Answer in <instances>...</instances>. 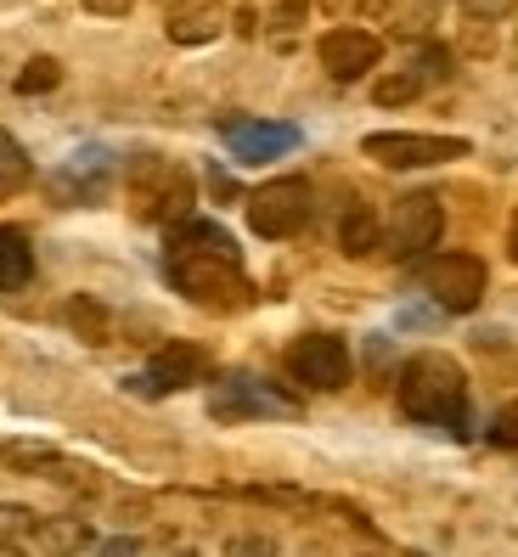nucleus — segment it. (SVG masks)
<instances>
[{
	"instance_id": "nucleus-20",
	"label": "nucleus",
	"mask_w": 518,
	"mask_h": 557,
	"mask_svg": "<svg viewBox=\"0 0 518 557\" xmlns=\"http://www.w3.org/2000/svg\"><path fill=\"white\" fill-rule=\"evenodd\" d=\"M62 456L51 445H35V440H0V468H12V473H46L57 468Z\"/></svg>"
},
{
	"instance_id": "nucleus-25",
	"label": "nucleus",
	"mask_w": 518,
	"mask_h": 557,
	"mask_svg": "<svg viewBox=\"0 0 518 557\" xmlns=\"http://www.w3.org/2000/svg\"><path fill=\"white\" fill-rule=\"evenodd\" d=\"M491 445H518V406L496 411V422H491Z\"/></svg>"
},
{
	"instance_id": "nucleus-12",
	"label": "nucleus",
	"mask_w": 518,
	"mask_h": 557,
	"mask_svg": "<svg viewBox=\"0 0 518 557\" xmlns=\"http://www.w3.org/2000/svg\"><path fill=\"white\" fill-rule=\"evenodd\" d=\"M203 372H209V355L198 344H164L147 360V372L130 377V388L136 395H181V388L203 383Z\"/></svg>"
},
{
	"instance_id": "nucleus-1",
	"label": "nucleus",
	"mask_w": 518,
	"mask_h": 557,
	"mask_svg": "<svg viewBox=\"0 0 518 557\" xmlns=\"http://www.w3.org/2000/svg\"><path fill=\"white\" fill-rule=\"evenodd\" d=\"M164 276L186 293L192 305H203L214 315L243 310L254 299V282L243 271V248L214 220H181L175 225L170 248H164Z\"/></svg>"
},
{
	"instance_id": "nucleus-19",
	"label": "nucleus",
	"mask_w": 518,
	"mask_h": 557,
	"mask_svg": "<svg viewBox=\"0 0 518 557\" xmlns=\"http://www.w3.org/2000/svg\"><path fill=\"white\" fill-rule=\"evenodd\" d=\"M28 181H35V163H28L23 141L12 136V129H0V198H17Z\"/></svg>"
},
{
	"instance_id": "nucleus-11",
	"label": "nucleus",
	"mask_w": 518,
	"mask_h": 557,
	"mask_svg": "<svg viewBox=\"0 0 518 557\" xmlns=\"http://www.w3.org/2000/svg\"><path fill=\"white\" fill-rule=\"evenodd\" d=\"M220 141L232 147L237 163H271L282 152L299 147V124H276V119H220Z\"/></svg>"
},
{
	"instance_id": "nucleus-18",
	"label": "nucleus",
	"mask_w": 518,
	"mask_h": 557,
	"mask_svg": "<svg viewBox=\"0 0 518 557\" xmlns=\"http://www.w3.org/2000/svg\"><path fill=\"white\" fill-rule=\"evenodd\" d=\"M35 282V248L17 225H0V293H17Z\"/></svg>"
},
{
	"instance_id": "nucleus-29",
	"label": "nucleus",
	"mask_w": 518,
	"mask_h": 557,
	"mask_svg": "<svg viewBox=\"0 0 518 557\" xmlns=\"http://www.w3.org/2000/svg\"><path fill=\"white\" fill-rule=\"evenodd\" d=\"M462 7H468L473 17H502V12L513 7V0H462Z\"/></svg>"
},
{
	"instance_id": "nucleus-13",
	"label": "nucleus",
	"mask_w": 518,
	"mask_h": 557,
	"mask_svg": "<svg viewBox=\"0 0 518 557\" xmlns=\"http://www.w3.org/2000/svg\"><path fill=\"white\" fill-rule=\"evenodd\" d=\"M445 79H451V51L429 46V51H417V57L406 62V69L378 74L372 102H378V108H406V102H417L423 90H434V85H445Z\"/></svg>"
},
{
	"instance_id": "nucleus-10",
	"label": "nucleus",
	"mask_w": 518,
	"mask_h": 557,
	"mask_svg": "<svg viewBox=\"0 0 518 557\" xmlns=\"http://www.w3.org/2000/svg\"><path fill=\"white\" fill-rule=\"evenodd\" d=\"M209 411L225 417V422H243V417H299V400L276 395L271 383H259V377H248V372H232V377L214 383Z\"/></svg>"
},
{
	"instance_id": "nucleus-31",
	"label": "nucleus",
	"mask_w": 518,
	"mask_h": 557,
	"mask_svg": "<svg viewBox=\"0 0 518 557\" xmlns=\"http://www.w3.org/2000/svg\"><path fill=\"white\" fill-rule=\"evenodd\" d=\"M164 557H192V552H164Z\"/></svg>"
},
{
	"instance_id": "nucleus-4",
	"label": "nucleus",
	"mask_w": 518,
	"mask_h": 557,
	"mask_svg": "<svg viewBox=\"0 0 518 557\" xmlns=\"http://www.w3.org/2000/svg\"><path fill=\"white\" fill-rule=\"evenodd\" d=\"M243 209H248L254 237L287 243V237H299L305 225H310L316 191H310V181H299V175H276V181H266V186H254L248 198H243Z\"/></svg>"
},
{
	"instance_id": "nucleus-30",
	"label": "nucleus",
	"mask_w": 518,
	"mask_h": 557,
	"mask_svg": "<svg viewBox=\"0 0 518 557\" xmlns=\"http://www.w3.org/2000/svg\"><path fill=\"white\" fill-rule=\"evenodd\" d=\"M507 253H513V265H518V214H513V225H507Z\"/></svg>"
},
{
	"instance_id": "nucleus-2",
	"label": "nucleus",
	"mask_w": 518,
	"mask_h": 557,
	"mask_svg": "<svg viewBox=\"0 0 518 557\" xmlns=\"http://www.w3.org/2000/svg\"><path fill=\"white\" fill-rule=\"evenodd\" d=\"M400 411L423 429H445V434H468V372L451 355L423 349L400 367Z\"/></svg>"
},
{
	"instance_id": "nucleus-6",
	"label": "nucleus",
	"mask_w": 518,
	"mask_h": 557,
	"mask_svg": "<svg viewBox=\"0 0 518 557\" xmlns=\"http://www.w3.org/2000/svg\"><path fill=\"white\" fill-rule=\"evenodd\" d=\"M361 152L383 170H434V163L468 158L473 147L462 136H423V129H372L361 141Z\"/></svg>"
},
{
	"instance_id": "nucleus-15",
	"label": "nucleus",
	"mask_w": 518,
	"mask_h": 557,
	"mask_svg": "<svg viewBox=\"0 0 518 557\" xmlns=\"http://www.w3.org/2000/svg\"><path fill=\"white\" fill-rule=\"evenodd\" d=\"M90 546V523L85 518H40L35 535L23 541L28 557H79Z\"/></svg>"
},
{
	"instance_id": "nucleus-9",
	"label": "nucleus",
	"mask_w": 518,
	"mask_h": 557,
	"mask_svg": "<svg viewBox=\"0 0 518 557\" xmlns=\"http://www.w3.org/2000/svg\"><path fill=\"white\" fill-rule=\"evenodd\" d=\"M316 57H321V69H328L338 85H355V79H367L383 62V40L372 35V28H361V23H338V28H328V35L316 40Z\"/></svg>"
},
{
	"instance_id": "nucleus-32",
	"label": "nucleus",
	"mask_w": 518,
	"mask_h": 557,
	"mask_svg": "<svg viewBox=\"0 0 518 557\" xmlns=\"http://www.w3.org/2000/svg\"><path fill=\"white\" fill-rule=\"evenodd\" d=\"M411 557H423V552H411Z\"/></svg>"
},
{
	"instance_id": "nucleus-17",
	"label": "nucleus",
	"mask_w": 518,
	"mask_h": 557,
	"mask_svg": "<svg viewBox=\"0 0 518 557\" xmlns=\"http://www.w3.org/2000/svg\"><path fill=\"white\" fill-rule=\"evenodd\" d=\"M378 243H383L378 209H372V203H349L344 220H338V248H344L349 259H367V253H378Z\"/></svg>"
},
{
	"instance_id": "nucleus-21",
	"label": "nucleus",
	"mask_w": 518,
	"mask_h": 557,
	"mask_svg": "<svg viewBox=\"0 0 518 557\" xmlns=\"http://www.w3.org/2000/svg\"><path fill=\"white\" fill-rule=\"evenodd\" d=\"M35 512L28 507H17V502H0V552H12V546H23L28 535H35Z\"/></svg>"
},
{
	"instance_id": "nucleus-7",
	"label": "nucleus",
	"mask_w": 518,
	"mask_h": 557,
	"mask_svg": "<svg viewBox=\"0 0 518 557\" xmlns=\"http://www.w3.org/2000/svg\"><path fill=\"white\" fill-rule=\"evenodd\" d=\"M287 372H294V383L316 388V395H338L355 377V355L338 333H305L287 349Z\"/></svg>"
},
{
	"instance_id": "nucleus-24",
	"label": "nucleus",
	"mask_w": 518,
	"mask_h": 557,
	"mask_svg": "<svg viewBox=\"0 0 518 557\" xmlns=\"http://www.w3.org/2000/svg\"><path fill=\"white\" fill-rule=\"evenodd\" d=\"M225 557H276V546L266 535H237V541H225Z\"/></svg>"
},
{
	"instance_id": "nucleus-28",
	"label": "nucleus",
	"mask_w": 518,
	"mask_h": 557,
	"mask_svg": "<svg viewBox=\"0 0 518 557\" xmlns=\"http://www.w3.org/2000/svg\"><path fill=\"white\" fill-rule=\"evenodd\" d=\"M90 557H141V546L130 541V535H113V541H102V546H96Z\"/></svg>"
},
{
	"instance_id": "nucleus-8",
	"label": "nucleus",
	"mask_w": 518,
	"mask_h": 557,
	"mask_svg": "<svg viewBox=\"0 0 518 557\" xmlns=\"http://www.w3.org/2000/svg\"><path fill=\"white\" fill-rule=\"evenodd\" d=\"M445 232V209L434 191H406V198L395 203V214H388V253L395 259H429V248L440 243Z\"/></svg>"
},
{
	"instance_id": "nucleus-14",
	"label": "nucleus",
	"mask_w": 518,
	"mask_h": 557,
	"mask_svg": "<svg viewBox=\"0 0 518 557\" xmlns=\"http://www.w3.org/2000/svg\"><path fill=\"white\" fill-rule=\"evenodd\" d=\"M51 191H57L62 203H96L108 191V152H74L51 175Z\"/></svg>"
},
{
	"instance_id": "nucleus-27",
	"label": "nucleus",
	"mask_w": 518,
	"mask_h": 557,
	"mask_svg": "<svg viewBox=\"0 0 518 557\" xmlns=\"http://www.w3.org/2000/svg\"><path fill=\"white\" fill-rule=\"evenodd\" d=\"M85 12H96V17H130L136 12V0H79Z\"/></svg>"
},
{
	"instance_id": "nucleus-3",
	"label": "nucleus",
	"mask_w": 518,
	"mask_h": 557,
	"mask_svg": "<svg viewBox=\"0 0 518 557\" xmlns=\"http://www.w3.org/2000/svg\"><path fill=\"white\" fill-rule=\"evenodd\" d=\"M192 203H198V186H192V175L175 158H136L130 163V209H136V220L181 225V220H192Z\"/></svg>"
},
{
	"instance_id": "nucleus-23",
	"label": "nucleus",
	"mask_w": 518,
	"mask_h": 557,
	"mask_svg": "<svg viewBox=\"0 0 518 557\" xmlns=\"http://www.w3.org/2000/svg\"><path fill=\"white\" fill-rule=\"evenodd\" d=\"M69 321L85 333V344H108V315H102V305L74 299V305H69Z\"/></svg>"
},
{
	"instance_id": "nucleus-16",
	"label": "nucleus",
	"mask_w": 518,
	"mask_h": 557,
	"mask_svg": "<svg viewBox=\"0 0 518 557\" xmlns=\"http://www.w3.org/2000/svg\"><path fill=\"white\" fill-rule=\"evenodd\" d=\"M220 28H225L220 0H198V7L170 12V40H175V46H209V40L220 35Z\"/></svg>"
},
{
	"instance_id": "nucleus-5",
	"label": "nucleus",
	"mask_w": 518,
	"mask_h": 557,
	"mask_svg": "<svg viewBox=\"0 0 518 557\" xmlns=\"http://www.w3.org/2000/svg\"><path fill=\"white\" fill-rule=\"evenodd\" d=\"M417 287L445 310V315H468L484 305V287H491V271H484L479 253H429L417 265Z\"/></svg>"
},
{
	"instance_id": "nucleus-26",
	"label": "nucleus",
	"mask_w": 518,
	"mask_h": 557,
	"mask_svg": "<svg viewBox=\"0 0 518 557\" xmlns=\"http://www.w3.org/2000/svg\"><path fill=\"white\" fill-rule=\"evenodd\" d=\"M271 23H276V35H294V28L305 23V0H282Z\"/></svg>"
},
{
	"instance_id": "nucleus-22",
	"label": "nucleus",
	"mask_w": 518,
	"mask_h": 557,
	"mask_svg": "<svg viewBox=\"0 0 518 557\" xmlns=\"http://www.w3.org/2000/svg\"><path fill=\"white\" fill-rule=\"evenodd\" d=\"M57 85H62V62H51V57L23 62V74H17V96H40V90H57Z\"/></svg>"
}]
</instances>
